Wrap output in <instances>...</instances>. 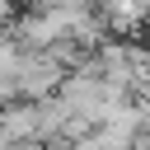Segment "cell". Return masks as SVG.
I'll return each instance as SVG.
<instances>
[{
  "label": "cell",
  "instance_id": "1",
  "mask_svg": "<svg viewBox=\"0 0 150 150\" xmlns=\"http://www.w3.org/2000/svg\"><path fill=\"white\" fill-rule=\"evenodd\" d=\"M9 75H14L19 98H28V103L52 98V94L61 89V80H66V70H61L47 52H19V61L9 66Z\"/></svg>",
  "mask_w": 150,
  "mask_h": 150
}]
</instances>
